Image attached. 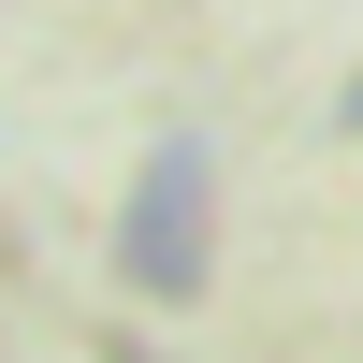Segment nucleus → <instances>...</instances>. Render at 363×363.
Segmentation results:
<instances>
[{
	"mask_svg": "<svg viewBox=\"0 0 363 363\" xmlns=\"http://www.w3.org/2000/svg\"><path fill=\"white\" fill-rule=\"evenodd\" d=\"M335 131H349V145H363V73H349V87H335Z\"/></svg>",
	"mask_w": 363,
	"mask_h": 363,
	"instance_id": "obj_2",
	"label": "nucleus"
},
{
	"mask_svg": "<svg viewBox=\"0 0 363 363\" xmlns=\"http://www.w3.org/2000/svg\"><path fill=\"white\" fill-rule=\"evenodd\" d=\"M218 277V145L203 131H160L116 189V291L131 306H189Z\"/></svg>",
	"mask_w": 363,
	"mask_h": 363,
	"instance_id": "obj_1",
	"label": "nucleus"
}]
</instances>
